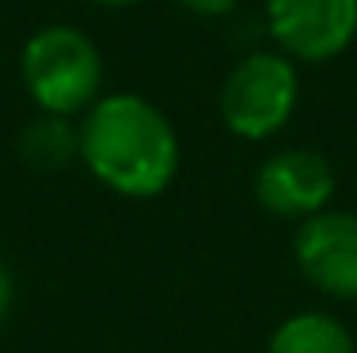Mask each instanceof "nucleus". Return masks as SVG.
<instances>
[{
	"mask_svg": "<svg viewBox=\"0 0 357 353\" xmlns=\"http://www.w3.org/2000/svg\"><path fill=\"white\" fill-rule=\"evenodd\" d=\"M301 80L282 54H251L220 88V118L243 141H266L293 118Z\"/></svg>",
	"mask_w": 357,
	"mask_h": 353,
	"instance_id": "3",
	"label": "nucleus"
},
{
	"mask_svg": "<svg viewBox=\"0 0 357 353\" xmlns=\"http://www.w3.org/2000/svg\"><path fill=\"white\" fill-rule=\"evenodd\" d=\"M12 304H15V281H12V270L0 262V327L12 315Z\"/></svg>",
	"mask_w": 357,
	"mask_h": 353,
	"instance_id": "10",
	"label": "nucleus"
},
{
	"mask_svg": "<svg viewBox=\"0 0 357 353\" xmlns=\"http://www.w3.org/2000/svg\"><path fill=\"white\" fill-rule=\"evenodd\" d=\"M335 194V167L312 148H282L262 159L255 175V198L266 213L285 221H308L327 209Z\"/></svg>",
	"mask_w": 357,
	"mask_h": 353,
	"instance_id": "6",
	"label": "nucleus"
},
{
	"mask_svg": "<svg viewBox=\"0 0 357 353\" xmlns=\"http://www.w3.org/2000/svg\"><path fill=\"white\" fill-rule=\"evenodd\" d=\"M178 4L194 15H228L236 8V0H178Z\"/></svg>",
	"mask_w": 357,
	"mask_h": 353,
	"instance_id": "9",
	"label": "nucleus"
},
{
	"mask_svg": "<svg viewBox=\"0 0 357 353\" xmlns=\"http://www.w3.org/2000/svg\"><path fill=\"white\" fill-rule=\"evenodd\" d=\"M80 159L122 198H156L178 171V137L160 107L141 95H107L88 107Z\"/></svg>",
	"mask_w": 357,
	"mask_h": 353,
	"instance_id": "1",
	"label": "nucleus"
},
{
	"mask_svg": "<svg viewBox=\"0 0 357 353\" xmlns=\"http://www.w3.org/2000/svg\"><path fill=\"white\" fill-rule=\"evenodd\" d=\"M91 4H99V8H133V4H141V0H91Z\"/></svg>",
	"mask_w": 357,
	"mask_h": 353,
	"instance_id": "11",
	"label": "nucleus"
},
{
	"mask_svg": "<svg viewBox=\"0 0 357 353\" xmlns=\"http://www.w3.org/2000/svg\"><path fill=\"white\" fill-rule=\"evenodd\" d=\"M20 69L31 99L42 107V114L73 118L99 99L103 61H99L96 42L76 27H65V23L42 27L23 46Z\"/></svg>",
	"mask_w": 357,
	"mask_h": 353,
	"instance_id": "2",
	"label": "nucleus"
},
{
	"mask_svg": "<svg viewBox=\"0 0 357 353\" xmlns=\"http://www.w3.org/2000/svg\"><path fill=\"white\" fill-rule=\"evenodd\" d=\"M266 353H354V334L327 312H301L270 334Z\"/></svg>",
	"mask_w": 357,
	"mask_h": 353,
	"instance_id": "8",
	"label": "nucleus"
},
{
	"mask_svg": "<svg viewBox=\"0 0 357 353\" xmlns=\"http://www.w3.org/2000/svg\"><path fill=\"white\" fill-rule=\"evenodd\" d=\"M270 35L296 61H331L357 35V0H266Z\"/></svg>",
	"mask_w": 357,
	"mask_h": 353,
	"instance_id": "4",
	"label": "nucleus"
},
{
	"mask_svg": "<svg viewBox=\"0 0 357 353\" xmlns=\"http://www.w3.org/2000/svg\"><path fill=\"white\" fill-rule=\"evenodd\" d=\"M296 270L335 300H357V213L323 209L293 240Z\"/></svg>",
	"mask_w": 357,
	"mask_h": 353,
	"instance_id": "5",
	"label": "nucleus"
},
{
	"mask_svg": "<svg viewBox=\"0 0 357 353\" xmlns=\"http://www.w3.org/2000/svg\"><path fill=\"white\" fill-rule=\"evenodd\" d=\"M20 159L35 171H65L80 159V130L61 114H42L20 133Z\"/></svg>",
	"mask_w": 357,
	"mask_h": 353,
	"instance_id": "7",
	"label": "nucleus"
}]
</instances>
